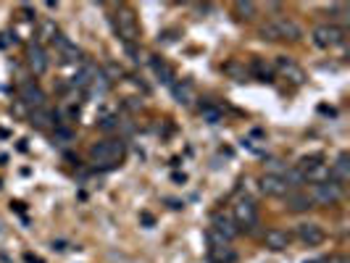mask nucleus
<instances>
[{"mask_svg":"<svg viewBox=\"0 0 350 263\" xmlns=\"http://www.w3.org/2000/svg\"><path fill=\"white\" fill-rule=\"evenodd\" d=\"M305 263H329L326 258H311V260H305Z\"/></svg>","mask_w":350,"mask_h":263,"instance_id":"obj_31","label":"nucleus"},{"mask_svg":"<svg viewBox=\"0 0 350 263\" xmlns=\"http://www.w3.org/2000/svg\"><path fill=\"white\" fill-rule=\"evenodd\" d=\"M224 71H227L229 77H234L237 82H243V79H245V74H248V71H245V66L240 63V61H229V63H224Z\"/></svg>","mask_w":350,"mask_h":263,"instance_id":"obj_24","label":"nucleus"},{"mask_svg":"<svg viewBox=\"0 0 350 263\" xmlns=\"http://www.w3.org/2000/svg\"><path fill=\"white\" fill-rule=\"evenodd\" d=\"M56 142H63V145H66V142H71L74 140V132L71 129H66V126H56Z\"/></svg>","mask_w":350,"mask_h":263,"instance_id":"obj_27","label":"nucleus"},{"mask_svg":"<svg viewBox=\"0 0 350 263\" xmlns=\"http://www.w3.org/2000/svg\"><path fill=\"white\" fill-rule=\"evenodd\" d=\"M314 203H311V197L305 195V192H290L287 195V211L292 213H303V211H308Z\"/></svg>","mask_w":350,"mask_h":263,"instance_id":"obj_16","label":"nucleus"},{"mask_svg":"<svg viewBox=\"0 0 350 263\" xmlns=\"http://www.w3.org/2000/svg\"><path fill=\"white\" fill-rule=\"evenodd\" d=\"M277 69H279L284 77H287L292 84H303V82H305L303 69H300V66H298L292 58H287V55H279V58H277Z\"/></svg>","mask_w":350,"mask_h":263,"instance_id":"obj_10","label":"nucleus"},{"mask_svg":"<svg viewBox=\"0 0 350 263\" xmlns=\"http://www.w3.org/2000/svg\"><path fill=\"white\" fill-rule=\"evenodd\" d=\"M298 237H300V242H305L308 248H316L324 242V229L314 221H305V224H298Z\"/></svg>","mask_w":350,"mask_h":263,"instance_id":"obj_8","label":"nucleus"},{"mask_svg":"<svg viewBox=\"0 0 350 263\" xmlns=\"http://www.w3.org/2000/svg\"><path fill=\"white\" fill-rule=\"evenodd\" d=\"M213 232L222 237L224 242H229V239L237 237L240 229H237V224L232 221V218H227V216H216V218H213Z\"/></svg>","mask_w":350,"mask_h":263,"instance_id":"obj_14","label":"nucleus"},{"mask_svg":"<svg viewBox=\"0 0 350 263\" xmlns=\"http://www.w3.org/2000/svg\"><path fill=\"white\" fill-rule=\"evenodd\" d=\"M234 11H237L240 18H253L255 11H258V6H255V3H245V0H237V3H234Z\"/></svg>","mask_w":350,"mask_h":263,"instance_id":"obj_25","label":"nucleus"},{"mask_svg":"<svg viewBox=\"0 0 350 263\" xmlns=\"http://www.w3.org/2000/svg\"><path fill=\"white\" fill-rule=\"evenodd\" d=\"M342 29L337 27V24H319L316 29H314V42L319 48H335V45H340L342 42Z\"/></svg>","mask_w":350,"mask_h":263,"instance_id":"obj_6","label":"nucleus"},{"mask_svg":"<svg viewBox=\"0 0 350 263\" xmlns=\"http://www.w3.org/2000/svg\"><path fill=\"white\" fill-rule=\"evenodd\" d=\"M234 260H237V253L229 248V242L211 248V263H234Z\"/></svg>","mask_w":350,"mask_h":263,"instance_id":"obj_17","label":"nucleus"},{"mask_svg":"<svg viewBox=\"0 0 350 263\" xmlns=\"http://www.w3.org/2000/svg\"><path fill=\"white\" fill-rule=\"evenodd\" d=\"M261 37L264 40H300L303 37V29L295 24L292 18H284V16H277L271 21H266L264 27H261Z\"/></svg>","mask_w":350,"mask_h":263,"instance_id":"obj_1","label":"nucleus"},{"mask_svg":"<svg viewBox=\"0 0 350 263\" xmlns=\"http://www.w3.org/2000/svg\"><path fill=\"white\" fill-rule=\"evenodd\" d=\"M250 69H253V74L258 77V79H264V82H269L271 79V69H269V63H264V58H253L250 61Z\"/></svg>","mask_w":350,"mask_h":263,"instance_id":"obj_23","label":"nucleus"},{"mask_svg":"<svg viewBox=\"0 0 350 263\" xmlns=\"http://www.w3.org/2000/svg\"><path fill=\"white\" fill-rule=\"evenodd\" d=\"M150 66H153V71H156V77H158L163 84H171L174 71H171V66H169L163 58H153V61H150Z\"/></svg>","mask_w":350,"mask_h":263,"instance_id":"obj_21","label":"nucleus"},{"mask_svg":"<svg viewBox=\"0 0 350 263\" xmlns=\"http://www.w3.org/2000/svg\"><path fill=\"white\" fill-rule=\"evenodd\" d=\"M174 98H177V103H182V105H190V103L195 100V87H192V82L182 79L179 84H174Z\"/></svg>","mask_w":350,"mask_h":263,"instance_id":"obj_19","label":"nucleus"},{"mask_svg":"<svg viewBox=\"0 0 350 263\" xmlns=\"http://www.w3.org/2000/svg\"><path fill=\"white\" fill-rule=\"evenodd\" d=\"M124 153H126L124 142L103 140V142H95V145L90 147V158H93L95 163H100V166H116V163H121Z\"/></svg>","mask_w":350,"mask_h":263,"instance_id":"obj_2","label":"nucleus"},{"mask_svg":"<svg viewBox=\"0 0 350 263\" xmlns=\"http://www.w3.org/2000/svg\"><path fill=\"white\" fill-rule=\"evenodd\" d=\"M27 55H29V66H32L34 74H45L48 71L50 61H48V53H45V48H42V45H29Z\"/></svg>","mask_w":350,"mask_h":263,"instance_id":"obj_13","label":"nucleus"},{"mask_svg":"<svg viewBox=\"0 0 350 263\" xmlns=\"http://www.w3.org/2000/svg\"><path fill=\"white\" fill-rule=\"evenodd\" d=\"M337 263H347V260H345V258H340V260H337Z\"/></svg>","mask_w":350,"mask_h":263,"instance_id":"obj_32","label":"nucleus"},{"mask_svg":"<svg viewBox=\"0 0 350 263\" xmlns=\"http://www.w3.org/2000/svg\"><path fill=\"white\" fill-rule=\"evenodd\" d=\"M329 179L337 182L340 187H342L345 182H350V156H347V153H342V156L332 163V168H329Z\"/></svg>","mask_w":350,"mask_h":263,"instance_id":"obj_11","label":"nucleus"},{"mask_svg":"<svg viewBox=\"0 0 350 263\" xmlns=\"http://www.w3.org/2000/svg\"><path fill=\"white\" fill-rule=\"evenodd\" d=\"M261 190H264L266 195H271V197H284L290 187L284 184V179L277 177V174H266V177L261 179Z\"/></svg>","mask_w":350,"mask_h":263,"instance_id":"obj_12","label":"nucleus"},{"mask_svg":"<svg viewBox=\"0 0 350 263\" xmlns=\"http://www.w3.org/2000/svg\"><path fill=\"white\" fill-rule=\"evenodd\" d=\"M42 37H45V40H53L56 37V27H53V21H42Z\"/></svg>","mask_w":350,"mask_h":263,"instance_id":"obj_29","label":"nucleus"},{"mask_svg":"<svg viewBox=\"0 0 350 263\" xmlns=\"http://www.w3.org/2000/svg\"><path fill=\"white\" fill-rule=\"evenodd\" d=\"M311 203H316V205H335L340 197H342V187L337 184V182H321V184H314V190H311Z\"/></svg>","mask_w":350,"mask_h":263,"instance_id":"obj_4","label":"nucleus"},{"mask_svg":"<svg viewBox=\"0 0 350 263\" xmlns=\"http://www.w3.org/2000/svg\"><path fill=\"white\" fill-rule=\"evenodd\" d=\"M200 116H203V121H208V124H218V121H222V111H218V108H213V105H206L203 111H200Z\"/></svg>","mask_w":350,"mask_h":263,"instance_id":"obj_26","label":"nucleus"},{"mask_svg":"<svg viewBox=\"0 0 350 263\" xmlns=\"http://www.w3.org/2000/svg\"><path fill=\"white\" fill-rule=\"evenodd\" d=\"M53 45L58 48V55H61L63 63H77V61L82 58V50L74 45V42H69L63 34H56V37H53Z\"/></svg>","mask_w":350,"mask_h":263,"instance_id":"obj_9","label":"nucleus"},{"mask_svg":"<svg viewBox=\"0 0 350 263\" xmlns=\"http://www.w3.org/2000/svg\"><path fill=\"white\" fill-rule=\"evenodd\" d=\"M53 119H56V114L50 111V108H34L32 111V116H29V121H32V126H37V129H48L50 124H53Z\"/></svg>","mask_w":350,"mask_h":263,"instance_id":"obj_18","label":"nucleus"},{"mask_svg":"<svg viewBox=\"0 0 350 263\" xmlns=\"http://www.w3.org/2000/svg\"><path fill=\"white\" fill-rule=\"evenodd\" d=\"M264 242H266L269 250H284L290 245V234L282 232V229H269L266 237H264Z\"/></svg>","mask_w":350,"mask_h":263,"instance_id":"obj_15","label":"nucleus"},{"mask_svg":"<svg viewBox=\"0 0 350 263\" xmlns=\"http://www.w3.org/2000/svg\"><path fill=\"white\" fill-rule=\"evenodd\" d=\"M282 179H284V184H287V187H300V184H305V174L295 166V168H287V171H284Z\"/></svg>","mask_w":350,"mask_h":263,"instance_id":"obj_22","label":"nucleus"},{"mask_svg":"<svg viewBox=\"0 0 350 263\" xmlns=\"http://www.w3.org/2000/svg\"><path fill=\"white\" fill-rule=\"evenodd\" d=\"M19 98L24 100L32 111H34V108L45 105V92H42V87H40L37 82H24V84H21V87H19Z\"/></svg>","mask_w":350,"mask_h":263,"instance_id":"obj_7","label":"nucleus"},{"mask_svg":"<svg viewBox=\"0 0 350 263\" xmlns=\"http://www.w3.org/2000/svg\"><path fill=\"white\" fill-rule=\"evenodd\" d=\"M232 216H234V224L243 229H253L258 224V208L253 200H237L232 208Z\"/></svg>","mask_w":350,"mask_h":263,"instance_id":"obj_5","label":"nucleus"},{"mask_svg":"<svg viewBox=\"0 0 350 263\" xmlns=\"http://www.w3.org/2000/svg\"><path fill=\"white\" fill-rule=\"evenodd\" d=\"M303 174H305V182H314V184L329 182V166H326V163H316V166H311L308 171H303Z\"/></svg>","mask_w":350,"mask_h":263,"instance_id":"obj_20","label":"nucleus"},{"mask_svg":"<svg viewBox=\"0 0 350 263\" xmlns=\"http://www.w3.org/2000/svg\"><path fill=\"white\" fill-rule=\"evenodd\" d=\"M114 27H116V34L126 42V45H132L140 34V27H137V18L129 8H119L114 13Z\"/></svg>","mask_w":350,"mask_h":263,"instance_id":"obj_3","label":"nucleus"},{"mask_svg":"<svg viewBox=\"0 0 350 263\" xmlns=\"http://www.w3.org/2000/svg\"><path fill=\"white\" fill-rule=\"evenodd\" d=\"M116 126H119V119H114V116L103 119V124H100V129H103V132H111V129H116Z\"/></svg>","mask_w":350,"mask_h":263,"instance_id":"obj_30","label":"nucleus"},{"mask_svg":"<svg viewBox=\"0 0 350 263\" xmlns=\"http://www.w3.org/2000/svg\"><path fill=\"white\" fill-rule=\"evenodd\" d=\"M316 163H321V156H308V158H303V161H300V166H298V168H300V171H308V168H311V166H316Z\"/></svg>","mask_w":350,"mask_h":263,"instance_id":"obj_28","label":"nucleus"}]
</instances>
